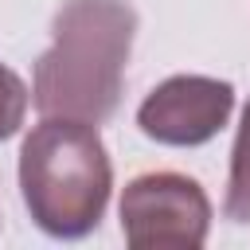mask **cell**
<instances>
[{
	"mask_svg": "<svg viewBox=\"0 0 250 250\" xmlns=\"http://www.w3.org/2000/svg\"><path fill=\"white\" fill-rule=\"evenodd\" d=\"M51 35V47L35 62V109L43 117L105 121L121 102L137 12L125 0H66Z\"/></svg>",
	"mask_w": 250,
	"mask_h": 250,
	"instance_id": "6da1fadb",
	"label": "cell"
},
{
	"mask_svg": "<svg viewBox=\"0 0 250 250\" xmlns=\"http://www.w3.org/2000/svg\"><path fill=\"white\" fill-rule=\"evenodd\" d=\"M20 188L23 203L55 238L90 234L109 203L113 164L90 121L43 117L20 148Z\"/></svg>",
	"mask_w": 250,
	"mask_h": 250,
	"instance_id": "7a4b0ae2",
	"label": "cell"
},
{
	"mask_svg": "<svg viewBox=\"0 0 250 250\" xmlns=\"http://www.w3.org/2000/svg\"><path fill=\"white\" fill-rule=\"evenodd\" d=\"M207 191L180 172H145L121 191V234L133 250H195L207 242Z\"/></svg>",
	"mask_w": 250,
	"mask_h": 250,
	"instance_id": "3957f363",
	"label": "cell"
},
{
	"mask_svg": "<svg viewBox=\"0 0 250 250\" xmlns=\"http://www.w3.org/2000/svg\"><path fill=\"white\" fill-rule=\"evenodd\" d=\"M234 109V86L207 74H176L160 82L137 109V125L145 137L176 148H191L211 141Z\"/></svg>",
	"mask_w": 250,
	"mask_h": 250,
	"instance_id": "277c9868",
	"label": "cell"
},
{
	"mask_svg": "<svg viewBox=\"0 0 250 250\" xmlns=\"http://www.w3.org/2000/svg\"><path fill=\"white\" fill-rule=\"evenodd\" d=\"M227 219L250 223V102L242 109V125L230 148V176H227V199H223Z\"/></svg>",
	"mask_w": 250,
	"mask_h": 250,
	"instance_id": "5b68a950",
	"label": "cell"
},
{
	"mask_svg": "<svg viewBox=\"0 0 250 250\" xmlns=\"http://www.w3.org/2000/svg\"><path fill=\"white\" fill-rule=\"evenodd\" d=\"M23 113H27V86L12 66L0 62V141L20 133Z\"/></svg>",
	"mask_w": 250,
	"mask_h": 250,
	"instance_id": "8992f818",
	"label": "cell"
}]
</instances>
